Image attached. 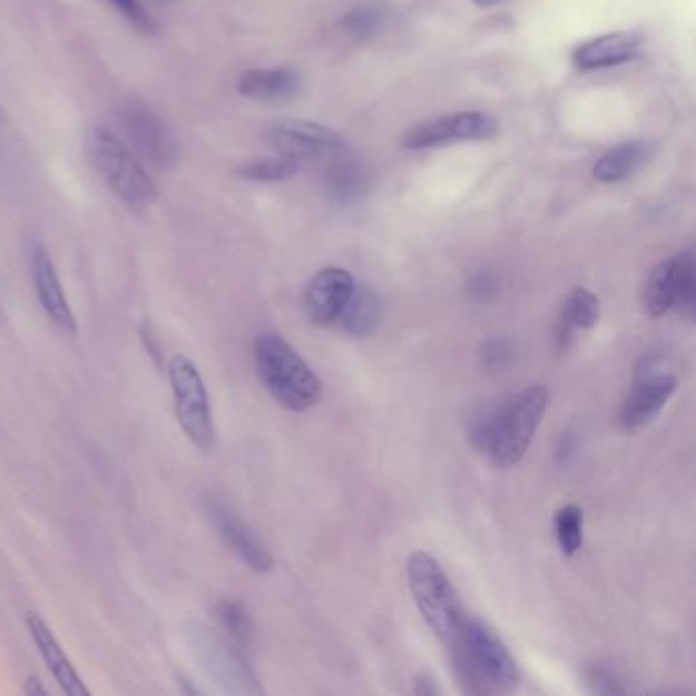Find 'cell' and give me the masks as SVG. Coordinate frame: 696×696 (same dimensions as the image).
<instances>
[{"instance_id": "cell-1", "label": "cell", "mask_w": 696, "mask_h": 696, "mask_svg": "<svg viewBox=\"0 0 696 696\" xmlns=\"http://www.w3.org/2000/svg\"><path fill=\"white\" fill-rule=\"evenodd\" d=\"M546 409V386H527L511 396L487 401L468 419V440L497 468H513L526 458Z\"/></svg>"}, {"instance_id": "cell-2", "label": "cell", "mask_w": 696, "mask_h": 696, "mask_svg": "<svg viewBox=\"0 0 696 696\" xmlns=\"http://www.w3.org/2000/svg\"><path fill=\"white\" fill-rule=\"evenodd\" d=\"M448 649L455 678L468 695H504L519 686L521 676L511 651L477 617H465L462 631Z\"/></svg>"}, {"instance_id": "cell-3", "label": "cell", "mask_w": 696, "mask_h": 696, "mask_svg": "<svg viewBox=\"0 0 696 696\" xmlns=\"http://www.w3.org/2000/svg\"><path fill=\"white\" fill-rule=\"evenodd\" d=\"M257 379L276 403L294 413H305L318 403L323 384L305 357L274 331L259 333L254 343Z\"/></svg>"}, {"instance_id": "cell-4", "label": "cell", "mask_w": 696, "mask_h": 696, "mask_svg": "<svg viewBox=\"0 0 696 696\" xmlns=\"http://www.w3.org/2000/svg\"><path fill=\"white\" fill-rule=\"evenodd\" d=\"M86 154L112 195L134 213H144L158 198V188L144 161L109 127L95 125L86 134Z\"/></svg>"}, {"instance_id": "cell-5", "label": "cell", "mask_w": 696, "mask_h": 696, "mask_svg": "<svg viewBox=\"0 0 696 696\" xmlns=\"http://www.w3.org/2000/svg\"><path fill=\"white\" fill-rule=\"evenodd\" d=\"M406 578L421 617L448 648L462 631L468 617L452 580L428 551L411 553L406 562Z\"/></svg>"}, {"instance_id": "cell-6", "label": "cell", "mask_w": 696, "mask_h": 696, "mask_svg": "<svg viewBox=\"0 0 696 696\" xmlns=\"http://www.w3.org/2000/svg\"><path fill=\"white\" fill-rule=\"evenodd\" d=\"M176 421L184 431V435L193 445L203 452H210L217 443V429L210 409L207 384L200 376L198 367L190 357L184 354H174L166 366Z\"/></svg>"}, {"instance_id": "cell-7", "label": "cell", "mask_w": 696, "mask_h": 696, "mask_svg": "<svg viewBox=\"0 0 696 696\" xmlns=\"http://www.w3.org/2000/svg\"><path fill=\"white\" fill-rule=\"evenodd\" d=\"M184 636L198 666L223 690L235 693V695L262 693V688L257 685L256 674L252 673V668L247 666L242 648H237L229 637L220 636L217 629L200 621H190L186 625Z\"/></svg>"}, {"instance_id": "cell-8", "label": "cell", "mask_w": 696, "mask_h": 696, "mask_svg": "<svg viewBox=\"0 0 696 696\" xmlns=\"http://www.w3.org/2000/svg\"><path fill=\"white\" fill-rule=\"evenodd\" d=\"M117 131L137 158L156 170H168L178 161V139L158 112L141 102H125L115 110Z\"/></svg>"}, {"instance_id": "cell-9", "label": "cell", "mask_w": 696, "mask_h": 696, "mask_svg": "<svg viewBox=\"0 0 696 696\" xmlns=\"http://www.w3.org/2000/svg\"><path fill=\"white\" fill-rule=\"evenodd\" d=\"M696 303L695 257L690 252L661 259L649 272L644 286V306L651 317H661L676 308L693 318Z\"/></svg>"}, {"instance_id": "cell-10", "label": "cell", "mask_w": 696, "mask_h": 696, "mask_svg": "<svg viewBox=\"0 0 696 696\" xmlns=\"http://www.w3.org/2000/svg\"><path fill=\"white\" fill-rule=\"evenodd\" d=\"M203 513L210 527L217 531L220 541L254 570L257 575H268L274 566L268 548L257 538L256 531L245 523L242 514L233 509L229 502L220 499L217 494L203 497Z\"/></svg>"}, {"instance_id": "cell-11", "label": "cell", "mask_w": 696, "mask_h": 696, "mask_svg": "<svg viewBox=\"0 0 696 696\" xmlns=\"http://www.w3.org/2000/svg\"><path fill=\"white\" fill-rule=\"evenodd\" d=\"M268 141L281 158L301 161L333 158L343 151V139L330 127L311 121H281L272 125Z\"/></svg>"}, {"instance_id": "cell-12", "label": "cell", "mask_w": 696, "mask_h": 696, "mask_svg": "<svg viewBox=\"0 0 696 696\" xmlns=\"http://www.w3.org/2000/svg\"><path fill=\"white\" fill-rule=\"evenodd\" d=\"M497 134V121L477 110L453 112L433 121L421 122L413 129H409L403 137V146L406 149H428L440 147L455 141H478L489 139Z\"/></svg>"}, {"instance_id": "cell-13", "label": "cell", "mask_w": 696, "mask_h": 696, "mask_svg": "<svg viewBox=\"0 0 696 696\" xmlns=\"http://www.w3.org/2000/svg\"><path fill=\"white\" fill-rule=\"evenodd\" d=\"M31 274L36 284L37 298L49 321L66 335L78 333V318L73 315L72 306L68 303L60 276L53 259L49 256L48 247L43 242L36 239L31 245Z\"/></svg>"}, {"instance_id": "cell-14", "label": "cell", "mask_w": 696, "mask_h": 696, "mask_svg": "<svg viewBox=\"0 0 696 696\" xmlns=\"http://www.w3.org/2000/svg\"><path fill=\"white\" fill-rule=\"evenodd\" d=\"M354 276L343 268H325L306 286V317L315 325H335L355 291Z\"/></svg>"}, {"instance_id": "cell-15", "label": "cell", "mask_w": 696, "mask_h": 696, "mask_svg": "<svg viewBox=\"0 0 696 696\" xmlns=\"http://www.w3.org/2000/svg\"><path fill=\"white\" fill-rule=\"evenodd\" d=\"M676 389L678 380L674 379L673 374H651L639 380L621 406L619 413L621 428L625 431H637L649 425L664 411Z\"/></svg>"}, {"instance_id": "cell-16", "label": "cell", "mask_w": 696, "mask_h": 696, "mask_svg": "<svg viewBox=\"0 0 696 696\" xmlns=\"http://www.w3.org/2000/svg\"><path fill=\"white\" fill-rule=\"evenodd\" d=\"M24 624H27L29 636L33 639L41 660L46 661L49 673L56 678V683L60 685L61 690L70 696L90 695V690L86 688L85 680L80 678V674L76 673L72 661L66 656L58 637L51 631V627L46 624V619L39 612L29 611L27 617H24Z\"/></svg>"}, {"instance_id": "cell-17", "label": "cell", "mask_w": 696, "mask_h": 696, "mask_svg": "<svg viewBox=\"0 0 696 696\" xmlns=\"http://www.w3.org/2000/svg\"><path fill=\"white\" fill-rule=\"evenodd\" d=\"M639 51V37L631 33H609L595 37L576 49L572 60L580 70L612 68L636 58Z\"/></svg>"}, {"instance_id": "cell-18", "label": "cell", "mask_w": 696, "mask_h": 696, "mask_svg": "<svg viewBox=\"0 0 696 696\" xmlns=\"http://www.w3.org/2000/svg\"><path fill=\"white\" fill-rule=\"evenodd\" d=\"M600 317V301L599 296L595 293H590L585 286H576L572 293L568 294L566 303L562 306V313H560V321H558V347L560 350H568L572 342L576 340V335L580 331L590 330L597 325V321Z\"/></svg>"}, {"instance_id": "cell-19", "label": "cell", "mask_w": 696, "mask_h": 696, "mask_svg": "<svg viewBox=\"0 0 696 696\" xmlns=\"http://www.w3.org/2000/svg\"><path fill=\"white\" fill-rule=\"evenodd\" d=\"M301 86L298 76L288 68H274V70H247L239 78V92L254 100L274 102L294 97Z\"/></svg>"}, {"instance_id": "cell-20", "label": "cell", "mask_w": 696, "mask_h": 696, "mask_svg": "<svg viewBox=\"0 0 696 696\" xmlns=\"http://www.w3.org/2000/svg\"><path fill=\"white\" fill-rule=\"evenodd\" d=\"M649 158V146L644 141H625L611 147L592 168V176L599 183H621L634 176Z\"/></svg>"}, {"instance_id": "cell-21", "label": "cell", "mask_w": 696, "mask_h": 696, "mask_svg": "<svg viewBox=\"0 0 696 696\" xmlns=\"http://www.w3.org/2000/svg\"><path fill=\"white\" fill-rule=\"evenodd\" d=\"M380 315H382V308H380L379 296L367 286L355 284L354 294L347 301L335 325H340L352 337H370L379 331Z\"/></svg>"}, {"instance_id": "cell-22", "label": "cell", "mask_w": 696, "mask_h": 696, "mask_svg": "<svg viewBox=\"0 0 696 696\" xmlns=\"http://www.w3.org/2000/svg\"><path fill=\"white\" fill-rule=\"evenodd\" d=\"M215 619L220 631L229 637L237 648L247 649L254 641V621L242 600H220L215 607Z\"/></svg>"}, {"instance_id": "cell-23", "label": "cell", "mask_w": 696, "mask_h": 696, "mask_svg": "<svg viewBox=\"0 0 696 696\" xmlns=\"http://www.w3.org/2000/svg\"><path fill=\"white\" fill-rule=\"evenodd\" d=\"M582 511L576 504H563L556 513V539L563 556L572 558L582 548Z\"/></svg>"}, {"instance_id": "cell-24", "label": "cell", "mask_w": 696, "mask_h": 696, "mask_svg": "<svg viewBox=\"0 0 696 696\" xmlns=\"http://www.w3.org/2000/svg\"><path fill=\"white\" fill-rule=\"evenodd\" d=\"M296 171H298V164L286 158L256 159L239 168V174L244 178L256 180V183H281V180L293 178Z\"/></svg>"}, {"instance_id": "cell-25", "label": "cell", "mask_w": 696, "mask_h": 696, "mask_svg": "<svg viewBox=\"0 0 696 696\" xmlns=\"http://www.w3.org/2000/svg\"><path fill=\"white\" fill-rule=\"evenodd\" d=\"M110 7L121 12L122 19L137 29L144 36H156L159 31L156 19L149 14L146 7L139 0H107Z\"/></svg>"}, {"instance_id": "cell-26", "label": "cell", "mask_w": 696, "mask_h": 696, "mask_svg": "<svg viewBox=\"0 0 696 696\" xmlns=\"http://www.w3.org/2000/svg\"><path fill=\"white\" fill-rule=\"evenodd\" d=\"M380 24V12L376 9H357V11L350 12L345 19H343V27L347 33H352L355 37L372 36Z\"/></svg>"}, {"instance_id": "cell-27", "label": "cell", "mask_w": 696, "mask_h": 696, "mask_svg": "<svg viewBox=\"0 0 696 696\" xmlns=\"http://www.w3.org/2000/svg\"><path fill=\"white\" fill-rule=\"evenodd\" d=\"M588 685L592 688V693H599V695H615V693H625L627 688L621 685L619 676L612 673L611 668L607 666H592L588 670Z\"/></svg>"}, {"instance_id": "cell-28", "label": "cell", "mask_w": 696, "mask_h": 696, "mask_svg": "<svg viewBox=\"0 0 696 696\" xmlns=\"http://www.w3.org/2000/svg\"><path fill=\"white\" fill-rule=\"evenodd\" d=\"M415 693H419V695H435L438 688L425 676H419L415 680Z\"/></svg>"}, {"instance_id": "cell-29", "label": "cell", "mask_w": 696, "mask_h": 696, "mask_svg": "<svg viewBox=\"0 0 696 696\" xmlns=\"http://www.w3.org/2000/svg\"><path fill=\"white\" fill-rule=\"evenodd\" d=\"M36 693H39V695H46L48 690L41 686V683L37 680L36 676H29V678H27V683H24V695H36Z\"/></svg>"}, {"instance_id": "cell-30", "label": "cell", "mask_w": 696, "mask_h": 696, "mask_svg": "<svg viewBox=\"0 0 696 696\" xmlns=\"http://www.w3.org/2000/svg\"><path fill=\"white\" fill-rule=\"evenodd\" d=\"M478 7H492V4H499L502 0H474Z\"/></svg>"}, {"instance_id": "cell-31", "label": "cell", "mask_w": 696, "mask_h": 696, "mask_svg": "<svg viewBox=\"0 0 696 696\" xmlns=\"http://www.w3.org/2000/svg\"><path fill=\"white\" fill-rule=\"evenodd\" d=\"M0 121H2V109H0Z\"/></svg>"}, {"instance_id": "cell-32", "label": "cell", "mask_w": 696, "mask_h": 696, "mask_svg": "<svg viewBox=\"0 0 696 696\" xmlns=\"http://www.w3.org/2000/svg\"><path fill=\"white\" fill-rule=\"evenodd\" d=\"M156 2H168V0H156Z\"/></svg>"}]
</instances>
